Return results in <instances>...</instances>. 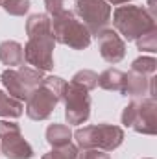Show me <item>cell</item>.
<instances>
[{
	"mask_svg": "<svg viewBox=\"0 0 157 159\" xmlns=\"http://www.w3.org/2000/svg\"><path fill=\"white\" fill-rule=\"evenodd\" d=\"M28 43L24 48V61L41 72L54 69V46L56 39L52 35V22L46 13H34L26 20Z\"/></svg>",
	"mask_w": 157,
	"mask_h": 159,
	"instance_id": "6da1fadb",
	"label": "cell"
},
{
	"mask_svg": "<svg viewBox=\"0 0 157 159\" xmlns=\"http://www.w3.org/2000/svg\"><path fill=\"white\" fill-rule=\"evenodd\" d=\"M111 15H113L115 32L124 41H135L142 34L150 32L152 28H157L155 13H152L144 6L124 4V6H118Z\"/></svg>",
	"mask_w": 157,
	"mask_h": 159,
	"instance_id": "7a4b0ae2",
	"label": "cell"
},
{
	"mask_svg": "<svg viewBox=\"0 0 157 159\" xmlns=\"http://www.w3.org/2000/svg\"><path fill=\"white\" fill-rule=\"evenodd\" d=\"M65 80L59 76H44L39 87L32 91V94L26 100V115L32 120H46L54 113L56 106L61 102L63 89H65Z\"/></svg>",
	"mask_w": 157,
	"mask_h": 159,
	"instance_id": "3957f363",
	"label": "cell"
},
{
	"mask_svg": "<svg viewBox=\"0 0 157 159\" xmlns=\"http://www.w3.org/2000/svg\"><path fill=\"white\" fill-rule=\"evenodd\" d=\"M50 22L56 43H61L72 50H85L91 46L92 35L89 34L87 26L76 17L74 11L63 9L61 13L50 17Z\"/></svg>",
	"mask_w": 157,
	"mask_h": 159,
	"instance_id": "277c9868",
	"label": "cell"
},
{
	"mask_svg": "<svg viewBox=\"0 0 157 159\" xmlns=\"http://www.w3.org/2000/svg\"><path fill=\"white\" fill-rule=\"evenodd\" d=\"M76 139V146L79 150L94 148L102 152H113L124 143V129L115 124H94V126H85L79 128L72 133Z\"/></svg>",
	"mask_w": 157,
	"mask_h": 159,
	"instance_id": "5b68a950",
	"label": "cell"
},
{
	"mask_svg": "<svg viewBox=\"0 0 157 159\" xmlns=\"http://www.w3.org/2000/svg\"><path fill=\"white\" fill-rule=\"evenodd\" d=\"M157 102L154 96L131 98L122 111V124L142 135H155L157 131Z\"/></svg>",
	"mask_w": 157,
	"mask_h": 159,
	"instance_id": "8992f818",
	"label": "cell"
},
{
	"mask_svg": "<svg viewBox=\"0 0 157 159\" xmlns=\"http://www.w3.org/2000/svg\"><path fill=\"white\" fill-rule=\"evenodd\" d=\"M43 72L34 69V67H28V65H20L17 69H6L0 80H2V85L6 87V93L20 102H26L28 96L32 94V91L35 87H39L41 81H43Z\"/></svg>",
	"mask_w": 157,
	"mask_h": 159,
	"instance_id": "52a82bcc",
	"label": "cell"
},
{
	"mask_svg": "<svg viewBox=\"0 0 157 159\" xmlns=\"http://www.w3.org/2000/svg\"><path fill=\"white\" fill-rule=\"evenodd\" d=\"M61 102L65 104V120L67 124L79 126L87 122L91 117V94L85 87H81L76 81L65 83Z\"/></svg>",
	"mask_w": 157,
	"mask_h": 159,
	"instance_id": "ba28073f",
	"label": "cell"
},
{
	"mask_svg": "<svg viewBox=\"0 0 157 159\" xmlns=\"http://www.w3.org/2000/svg\"><path fill=\"white\" fill-rule=\"evenodd\" d=\"M74 13L87 26L91 35H98L111 22V4L105 0H76Z\"/></svg>",
	"mask_w": 157,
	"mask_h": 159,
	"instance_id": "9c48e42d",
	"label": "cell"
},
{
	"mask_svg": "<svg viewBox=\"0 0 157 159\" xmlns=\"http://www.w3.org/2000/svg\"><path fill=\"white\" fill-rule=\"evenodd\" d=\"M0 152L7 159H32L35 156L20 126L11 120H0Z\"/></svg>",
	"mask_w": 157,
	"mask_h": 159,
	"instance_id": "30bf717a",
	"label": "cell"
},
{
	"mask_svg": "<svg viewBox=\"0 0 157 159\" xmlns=\"http://www.w3.org/2000/svg\"><path fill=\"white\" fill-rule=\"evenodd\" d=\"M96 41H98V50H100V56H102L104 61H107L111 65H117L124 59L126 41L122 39L115 30H111V28L102 30L96 35Z\"/></svg>",
	"mask_w": 157,
	"mask_h": 159,
	"instance_id": "8fae6325",
	"label": "cell"
},
{
	"mask_svg": "<svg viewBox=\"0 0 157 159\" xmlns=\"http://www.w3.org/2000/svg\"><path fill=\"white\" fill-rule=\"evenodd\" d=\"M122 94L129 98H144L146 94L155 98V76H146V74L129 70L126 74Z\"/></svg>",
	"mask_w": 157,
	"mask_h": 159,
	"instance_id": "7c38bea8",
	"label": "cell"
},
{
	"mask_svg": "<svg viewBox=\"0 0 157 159\" xmlns=\"http://www.w3.org/2000/svg\"><path fill=\"white\" fill-rule=\"evenodd\" d=\"M0 61L7 69H15L24 65V48L17 41H2L0 43Z\"/></svg>",
	"mask_w": 157,
	"mask_h": 159,
	"instance_id": "4fadbf2b",
	"label": "cell"
},
{
	"mask_svg": "<svg viewBox=\"0 0 157 159\" xmlns=\"http://www.w3.org/2000/svg\"><path fill=\"white\" fill-rule=\"evenodd\" d=\"M44 137H46V143L52 148H59V146H65V144L72 143V129L67 124H56L54 122L46 128Z\"/></svg>",
	"mask_w": 157,
	"mask_h": 159,
	"instance_id": "5bb4252c",
	"label": "cell"
},
{
	"mask_svg": "<svg viewBox=\"0 0 157 159\" xmlns=\"http://www.w3.org/2000/svg\"><path fill=\"white\" fill-rule=\"evenodd\" d=\"M124 83H126V72H122L120 69H107L102 74H98V85L104 91H113V93H120L124 91Z\"/></svg>",
	"mask_w": 157,
	"mask_h": 159,
	"instance_id": "9a60e30c",
	"label": "cell"
},
{
	"mask_svg": "<svg viewBox=\"0 0 157 159\" xmlns=\"http://www.w3.org/2000/svg\"><path fill=\"white\" fill-rule=\"evenodd\" d=\"M24 113V102L9 96L6 91L0 89V117L4 119H19Z\"/></svg>",
	"mask_w": 157,
	"mask_h": 159,
	"instance_id": "2e32d148",
	"label": "cell"
},
{
	"mask_svg": "<svg viewBox=\"0 0 157 159\" xmlns=\"http://www.w3.org/2000/svg\"><path fill=\"white\" fill-rule=\"evenodd\" d=\"M131 70L146 74V76H154L157 70V59L152 56H141L131 63Z\"/></svg>",
	"mask_w": 157,
	"mask_h": 159,
	"instance_id": "e0dca14e",
	"label": "cell"
},
{
	"mask_svg": "<svg viewBox=\"0 0 157 159\" xmlns=\"http://www.w3.org/2000/svg\"><path fill=\"white\" fill-rule=\"evenodd\" d=\"M2 9L13 17H24L30 11V0H2Z\"/></svg>",
	"mask_w": 157,
	"mask_h": 159,
	"instance_id": "ac0fdd59",
	"label": "cell"
},
{
	"mask_svg": "<svg viewBox=\"0 0 157 159\" xmlns=\"http://www.w3.org/2000/svg\"><path fill=\"white\" fill-rule=\"evenodd\" d=\"M72 81L79 83L81 87H85V89L91 93L92 89L98 87V74H96L94 70H91V69H83V70H78V72L72 76Z\"/></svg>",
	"mask_w": 157,
	"mask_h": 159,
	"instance_id": "d6986e66",
	"label": "cell"
},
{
	"mask_svg": "<svg viewBox=\"0 0 157 159\" xmlns=\"http://www.w3.org/2000/svg\"><path fill=\"white\" fill-rule=\"evenodd\" d=\"M78 146L74 143H69L65 146H59V148H54L52 152L44 154L41 159H76L78 156Z\"/></svg>",
	"mask_w": 157,
	"mask_h": 159,
	"instance_id": "ffe728a7",
	"label": "cell"
},
{
	"mask_svg": "<svg viewBox=\"0 0 157 159\" xmlns=\"http://www.w3.org/2000/svg\"><path fill=\"white\" fill-rule=\"evenodd\" d=\"M137 43V48L142 50V52H157V28H152L150 32L142 34L139 39H135Z\"/></svg>",
	"mask_w": 157,
	"mask_h": 159,
	"instance_id": "44dd1931",
	"label": "cell"
},
{
	"mask_svg": "<svg viewBox=\"0 0 157 159\" xmlns=\"http://www.w3.org/2000/svg\"><path fill=\"white\" fill-rule=\"evenodd\" d=\"M76 159H111L107 152L102 150H94V148H87V150H78Z\"/></svg>",
	"mask_w": 157,
	"mask_h": 159,
	"instance_id": "7402d4cb",
	"label": "cell"
},
{
	"mask_svg": "<svg viewBox=\"0 0 157 159\" xmlns=\"http://www.w3.org/2000/svg\"><path fill=\"white\" fill-rule=\"evenodd\" d=\"M44 7H46V15L54 17L65 9V0H44Z\"/></svg>",
	"mask_w": 157,
	"mask_h": 159,
	"instance_id": "603a6c76",
	"label": "cell"
},
{
	"mask_svg": "<svg viewBox=\"0 0 157 159\" xmlns=\"http://www.w3.org/2000/svg\"><path fill=\"white\" fill-rule=\"evenodd\" d=\"M107 4H113V6H124V4H129L131 0H105Z\"/></svg>",
	"mask_w": 157,
	"mask_h": 159,
	"instance_id": "cb8c5ba5",
	"label": "cell"
},
{
	"mask_svg": "<svg viewBox=\"0 0 157 159\" xmlns=\"http://www.w3.org/2000/svg\"><path fill=\"white\" fill-rule=\"evenodd\" d=\"M144 159H152V157H144Z\"/></svg>",
	"mask_w": 157,
	"mask_h": 159,
	"instance_id": "d4e9b609",
	"label": "cell"
},
{
	"mask_svg": "<svg viewBox=\"0 0 157 159\" xmlns=\"http://www.w3.org/2000/svg\"><path fill=\"white\" fill-rule=\"evenodd\" d=\"M0 4H2V0H0Z\"/></svg>",
	"mask_w": 157,
	"mask_h": 159,
	"instance_id": "484cf974",
	"label": "cell"
}]
</instances>
